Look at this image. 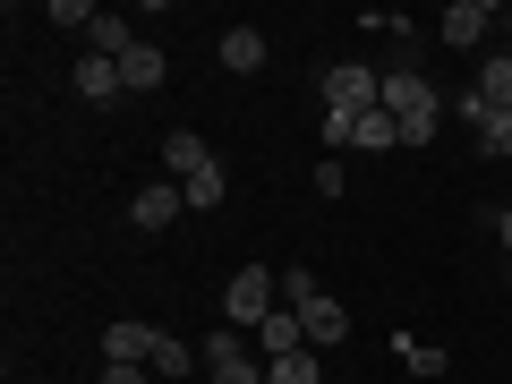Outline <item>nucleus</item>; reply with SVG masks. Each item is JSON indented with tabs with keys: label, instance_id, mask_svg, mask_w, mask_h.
<instances>
[{
	"label": "nucleus",
	"instance_id": "f257e3e1",
	"mask_svg": "<svg viewBox=\"0 0 512 384\" xmlns=\"http://www.w3.org/2000/svg\"><path fill=\"white\" fill-rule=\"evenodd\" d=\"M384 111L402 120V146H427V137H436V120H444L436 86H427L419 69H384Z\"/></svg>",
	"mask_w": 512,
	"mask_h": 384
},
{
	"label": "nucleus",
	"instance_id": "f03ea898",
	"mask_svg": "<svg viewBox=\"0 0 512 384\" xmlns=\"http://www.w3.org/2000/svg\"><path fill=\"white\" fill-rule=\"evenodd\" d=\"M274 308H282V274H265V265H239L231 291H222V325H231V333L248 325V333H256Z\"/></svg>",
	"mask_w": 512,
	"mask_h": 384
},
{
	"label": "nucleus",
	"instance_id": "7ed1b4c3",
	"mask_svg": "<svg viewBox=\"0 0 512 384\" xmlns=\"http://www.w3.org/2000/svg\"><path fill=\"white\" fill-rule=\"evenodd\" d=\"M316 94H325V111L359 120V111H376V103H384V77H376V69H359V60H333V69H325V86H316Z\"/></svg>",
	"mask_w": 512,
	"mask_h": 384
},
{
	"label": "nucleus",
	"instance_id": "20e7f679",
	"mask_svg": "<svg viewBox=\"0 0 512 384\" xmlns=\"http://www.w3.org/2000/svg\"><path fill=\"white\" fill-rule=\"evenodd\" d=\"M205 376L214 384H274L265 359L248 350V333H231V325H214V342H205Z\"/></svg>",
	"mask_w": 512,
	"mask_h": 384
},
{
	"label": "nucleus",
	"instance_id": "39448f33",
	"mask_svg": "<svg viewBox=\"0 0 512 384\" xmlns=\"http://www.w3.org/2000/svg\"><path fill=\"white\" fill-rule=\"evenodd\" d=\"M487 26H495V9H487V0H453L436 35L453 43V52H478V43H487Z\"/></svg>",
	"mask_w": 512,
	"mask_h": 384
},
{
	"label": "nucleus",
	"instance_id": "423d86ee",
	"mask_svg": "<svg viewBox=\"0 0 512 384\" xmlns=\"http://www.w3.org/2000/svg\"><path fill=\"white\" fill-rule=\"evenodd\" d=\"M291 350H308V325H299V308H274L256 325V359L274 367V359H291Z\"/></svg>",
	"mask_w": 512,
	"mask_h": 384
},
{
	"label": "nucleus",
	"instance_id": "0eeeda50",
	"mask_svg": "<svg viewBox=\"0 0 512 384\" xmlns=\"http://www.w3.org/2000/svg\"><path fill=\"white\" fill-rule=\"evenodd\" d=\"M197 171H214V154H205V137H197V128H171V137H163V180H197Z\"/></svg>",
	"mask_w": 512,
	"mask_h": 384
},
{
	"label": "nucleus",
	"instance_id": "6e6552de",
	"mask_svg": "<svg viewBox=\"0 0 512 384\" xmlns=\"http://www.w3.org/2000/svg\"><path fill=\"white\" fill-rule=\"evenodd\" d=\"M188 205V188L180 180H154V188H137V205H128V222H137V231H163L171 214H180Z\"/></svg>",
	"mask_w": 512,
	"mask_h": 384
},
{
	"label": "nucleus",
	"instance_id": "1a4fd4ad",
	"mask_svg": "<svg viewBox=\"0 0 512 384\" xmlns=\"http://www.w3.org/2000/svg\"><path fill=\"white\" fill-rule=\"evenodd\" d=\"M103 359L111 367H146L154 359V325H128V316H120V325H103Z\"/></svg>",
	"mask_w": 512,
	"mask_h": 384
},
{
	"label": "nucleus",
	"instance_id": "9d476101",
	"mask_svg": "<svg viewBox=\"0 0 512 384\" xmlns=\"http://www.w3.org/2000/svg\"><path fill=\"white\" fill-rule=\"evenodd\" d=\"M222 69L256 77V69H265V35H256V26H222Z\"/></svg>",
	"mask_w": 512,
	"mask_h": 384
},
{
	"label": "nucleus",
	"instance_id": "9b49d317",
	"mask_svg": "<svg viewBox=\"0 0 512 384\" xmlns=\"http://www.w3.org/2000/svg\"><path fill=\"white\" fill-rule=\"evenodd\" d=\"M77 94H86V103H120V60H103V52H86L77 60Z\"/></svg>",
	"mask_w": 512,
	"mask_h": 384
},
{
	"label": "nucleus",
	"instance_id": "f8f14e48",
	"mask_svg": "<svg viewBox=\"0 0 512 384\" xmlns=\"http://www.w3.org/2000/svg\"><path fill=\"white\" fill-rule=\"evenodd\" d=\"M299 325H308V350H325V342H342V333H350V308H342V299H308Z\"/></svg>",
	"mask_w": 512,
	"mask_h": 384
},
{
	"label": "nucleus",
	"instance_id": "ddd939ff",
	"mask_svg": "<svg viewBox=\"0 0 512 384\" xmlns=\"http://www.w3.org/2000/svg\"><path fill=\"white\" fill-rule=\"evenodd\" d=\"M163 77H171V60L154 52V43H137V52L120 60V86H128V94H154V86H163Z\"/></svg>",
	"mask_w": 512,
	"mask_h": 384
},
{
	"label": "nucleus",
	"instance_id": "4468645a",
	"mask_svg": "<svg viewBox=\"0 0 512 384\" xmlns=\"http://www.w3.org/2000/svg\"><path fill=\"white\" fill-rule=\"evenodd\" d=\"M146 367H154V376H197L205 350H188L180 333H154V359H146Z\"/></svg>",
	"mask_w": 512,
	"mask_h": 384
},
{
	"label": "nucleus",
	"instance_id": "2eb2a0df",
	"mask_svg": "<svg viewBox=\"0 0 512 384\" xmlns=\"http://www.w3.org/2000/svg\"><path fill=\"white\" fill-rule=\"evenodd\" d=\"M478 94H487V111H512V52H487V69H478Z\"/></svg>",
	"mask_w": 512,
	"mask_h": 384
},
{
	"label": "nucleus",
	"instance_id": "dca6fc26",
	"mask_svg": "<svg viewBox=\"0 0 512 384\" xmlns=\"http://www.w3.org/2000/svg\"><path fill=\"white\" fill-rule=\"evenodd\" d=\"M265 376L274 384H325V359H316V350H291V359H274Z\"/></svg>",
	"mask_w": 512,
	"mask_h": 384
},
{
	"label": "nucleus",
	"instance_id": "f3484780",
	"mask_svg": "<svg viewBox=\"0 0 512 384\" xmlns=\"http://www.w3.org/2000/svg\"><path fill=\"white\" fill-rule=\"evenodd\" d=\"M308 299H325V291H316L308 265H291V274H282V308H308Z\"/></svg>",
	"mask_w": 512,
	"mask_h": 384
},
{
	"label": "nucleus",
	"instance_id": "a211bd4d",
	"mask_svg": "<svg viewBox=\"0 0 512 384\" xmlns=\"http://www.w3.org/2000/svg\"><path fill=\"white\" fill-rule=\"evenodd\" d=\"M478 146H487V154H512V111H487V120H478Z\"/></svg>",
	"mask_w": 512,
	"mask_h": 384
},
{
	"label": "nucleus",
	"instance_id": "6ab92c4d",
	"mask_svg": "<svg viewBox=\"0 0 512 384\" xmlns=\"http://www.w3.org/2000/svg\"><path fill=\"white\" fill-rule=\"evenodd\" d=\"M222 188H231V180H222V163L197 171V180H188V205H222Z\"/></svg>",
	"mask_w": 512,
	"mask_h": 384
},
{
	"label": "nucleus",
	"instance_id": "aec40b11",
	"mask_svg": "<svg viewBox=\"0 0 512 384\" xmlns=\"http://www.w3.org/2000/svg\"><path fill=\"white\" fill-rule=\"evenodd\" d=\"M342 188H350V163H342V154H333V163H316V197H342Z\"/></svg>",
	"mask_w": 512,
	"mask_h": 384
},
{
	"label": "nucleus",
	"instance_id": "412c9836",
	"mask_svg": "<svg viewBox=\"0 0 512 384\" xmlns=\"http://www.w3.org/2000/svg\"><path fill=\"white\" fill-rule=\"evenodd\" d=\"M94 384H146V367H111L103 359V376H94Z\"/></svg>",
	"mask_w": 512,
	"mask_h": 384
},
{
	"label": "nucleus",
	"instance_id": "4be33fe9",
	"mask_svg": "<svg viewBox=\"0 0 512 384\" xmlns=\"http://www.w3.org/2000/svg\"><path fill=\"white\" fill-rule=\"evenodd\" d=\"M495 248L512 256V205H504V214H495Z\"/></svg>",
	"mask_w": 512,
	"mask_h": 384
},
{
	"label": "nucleus",
	"instance_id": "5701e85b",
	"mask_svg": "<svg viewBox=\"0 0 512 384\" xmlns=\"http://www.w3.org/2000/svg\"><path fill=\"white\" fill-rule=\"evenodd\" d=\"M504 26H512V18H504ZM504 52H512V43H504Z\"/></svg>",
	"mask_w": 512,
	"mask_h": 384
}]
</instances>
